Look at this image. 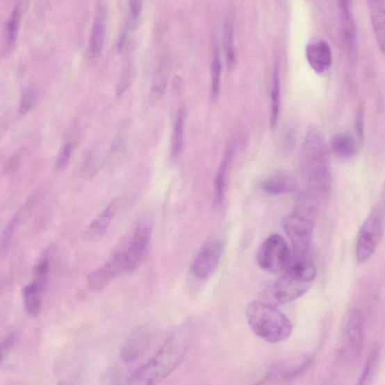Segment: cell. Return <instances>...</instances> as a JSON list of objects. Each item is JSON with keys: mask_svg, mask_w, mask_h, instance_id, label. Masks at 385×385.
<instances>
[{"mask_svg": "<svg viewBox=\"0 0 385 385\" xmlns=\"http://www.w3.org/2000/svg\"><path fill=\"white\" fill-rule=\"evenodd\" d=\"M384 16L383 10L377 9V11L373 12L372 15V24L374 26V30L375 35L378 39L381 49H384Z\"/></svg>", "mask_w": 385, "mask_h": 385, "instance_id": "29", "label": "cell"}, {"mask_svg": "<svg viewBox=\"0 0 385 385\" xmlns=\"http://www.w3.org/2000/svg\"><path fill=\"white\" fill-rule=\"evenodd\" d=\"M18 18H19V8L16 7L7 24V40L9 44H14L17 39Z\"/></svg>", "mask_w": 385, "mask_h": 385, "instance_id": "33", "label": "cell"}, {"mask_svg": "<svg viewBox=\"0 0 385 385\" xmlns=\"http://www.w3.org/2000/svg\"><path fill=\"white\" fill-rule=\"evenodd\" d=\"M224 243L221 239L209 240L196 256L192 272L199 279H206L215 272L224 252Z\"/></svg>", "mask_w": 385, "mask_h": 385, "instance_id": "10", "label": "cell"}, {"mask_svg": "<svg viewBox=\"0 0 385 385\" xmlns=\"http://www.w3.org/2000/svg\"><path fill=\"white\" fill-rule=\"evenodd\" d=\"M14 344V336H8L0 342V362L11 352Z\"/></svg>", "mask_w": 385, "mask_h": 385, "instance_id": "34", "label": "cell"}, {"mask_svg": "<svg viewBox=\"0 0 385 385\" xmlns=\"http://www.w3.org/2000/svg\"><path fill=\"white\" fill-rule=\"evenodd\" d=\"M302 169L309 184L325 192L331 183V163L325 141L318 133L311 132L305 139L301 153Z\"/></svg>", "mask_w": 385, "mask_h": 385, "instance_id": "3", "label": "cell"}, {"mask_svg": "<svg viewBox=\"0 0 385 385\" xmlns=\"http://www.w3.org/2000/svg\"><path fill=\"white\" fill-rule=\"evenodd\" d=\"M173 58L170 52L164 54L156 67L149 92V104L154 106L163 99L169 83Z\"/></svg>", "mask_w": 385, "mask_h": 385, "instance_id": "12", "label": "cell"}, {"mask_svg": "<svg viewBox=\"0 0 385 385\" xmlns=\"http://www.w3.org/2000/svg\"><path fill=\"white\" fill-rule=\"evenodd\" d=\"M212 65H211V76H212V97L218 99L221 91L222 62L219 57L218 47L215 48Z\"/></svg>", "mask_w": 385, "mask_h": 385, "instance_id": "27", "label": "cell"}, {"mask_svg": "<svg viewBox=\"0 0 385 385\" xmlns=\"http://www.w3.org/2000/svg\"><path fill=\"white\" fill-rule=\"evenodd\" d=\"M234 147L227 149L224 158L218 168L215 179V201L220 203L224 197L226 190L228 171L230 170L234 158Z\"/></svg>", "mask_w": 385, "mask_h": 385, "instance_id": "22", "label": "cell"}, {"mask_svg": "<svg viewBox=\"0 0 385 385\" xmlns=\"http://www.w3.org/2000/svg\"><path fill=\"white\" fill-rule=\"evenodd\" d=\"M42 287L35 282L24 289L25 308L27 313L38 317L41 311Z\"/></svg>", "mask_w": 385, "mask_h": 385, "instance_id": "23", "label": "cell"}, {"mask_svg": "<svg viewBox=\"0 0 385 385\" xmlns=\"http://www.w3.org/2000/svg\"><path fill=\"white\" fill-rule=\"evenodd\" d=\"M232 8L228 9L223 26V47L228 66L234 67L235 63L234 51V13Z\"/></svg>", "mask_w": 385, "mask_h": 385, "instance_id": "21", "label": "cell"}, {"mask_svg": "<svg viewBox=\"0 0 385 385\" xmlns=\"http://www.w3.org/2000/svg\"><path fill=\"white\" fill-rule=\"evenodd\" d=\"M356 128L357 133H359L360 137L363 136V121L362 113H359L357 115L356 119Z\"/></svg>", "mask_w": 385, "mask_h": 385, "instance_id": "37", "label": "cell"}, {"mask_svg": "<svg viewBox=\"0 0 385 385\" xmlns=\"http://www.w3.org/2000/svg\"><path fill=\"white\" fill-rule=\"evenodd\" d=\"M290 247L279 234H272L259 246L256 260L265 272L277 274L285 271L292 260Z\"/></svg>", "mask_w": 385, "mask_h": 385, "instance_id": "4", "label": "cell"}, {"mask_svg": "<svg viewBox=\"0 0 385 385\" xmlns=\"http://www.w3.org/2000/svg\"><path fill=\"white\" fill-rule=\"evenodd\" d=\"M35 99V92L32 88H26L22 96L18 113L20 116H24L29 113L32 109Z\"/></svg>", "mask_w": 385, "mask_h": 385, "instance_id": "30", "label": "cell"}, {"mask_svg": "<svg viewBox=\"0 0 385 385\" xmlns=\"http://www.w3.org/2000/svg\"><path fill=\"white\" fill-rule=\"evenodd\" d=\"M302 281L311 283L317 276L316 265L306 255L296 254L285 270Z\"/></svg>", "mask_w": 385, "mask_h": 385, "instance_id": "19", "label": "cell"}, {"mask_svg": "<svg viewBox=\"0 0 385 385\" xmlns=\"http://www.w3.org/2000/svg\"><path fill=\"white\" fill-rule=\"evenodd\" d=\"M383 213L380 207H375L363 223L356 243V258L360 263L368 261L382 239Z\"/></svg>", "mask_w": 385, "mask_h": 385, "instance_id": "5", "label": "cell"}, {"mask_svg": "<svg viewBox=\"0 0 385 385\" xmlns=\"http://www.w3.org/2000/svg\"><path fill=\"white\" fill-rule=\"evenodd\" d=\"M158 336L159 329L153 325H142L137 328L128 337L122 348L121 360L131 363L142 359L150 350Z\"/></svg>", "mask_w": 385, "mask_h": 385, "instance_id": "9", "label": "cell"}, {"mask_svg": "<svg viewBox=\"0 0 385 385\" xmlns=\"http://www.w3.org/2000/svg\"><path fill=\"white\" fill-rule=\"evenodd\" d=\"M133 19L138 20L143 8V0H127Z\"/></svg>", "mask_w": 385, "mask_h": 385, "instance_id": "35", "label": "cell"}, {"mask_svg": "<svg viewBox=\"0 0 385 385\" xmlns=\"http://www.w3.org/2000/svg\"><path fill=\"white\" fill-rule=\"evenodd\" d=\"M271 99L270 126L272 128H274L279 122L281 109L280 77L279 71L277 67L275 68L273 72Z\"/></svg>", "mask_w": 385, "mask_h": 385, "instance_id": "24", "label": "cell"}, {"mask_svg": "<svg viewBox=\"0 0 385 385\" xmlns=\"http://www.w3.org/2000/svg\"><path fill=\"white\" fill-rule=\"evenodd\" d=\"M21 161V156L19 154H15L12 156L11 158L8 160L6 166V171L8 173L15 172L18 166H19Z\"/></svg>", "mask_w": 385, "mask_h": 385, "instance_id": "36", "label": "cell"}, {"mask_svg": "<svg viewBox=\"0 0 385 385\" xmlns=\"http://www.w3.org/2000/svg\"><path fill=\"white\" fill-rule=\"evenodd\" d=\"M73 151H74V142L71 140H68L63 143L56 160V169L58 170L61 171L68 167Z\"/></svg>", "mask_w": 385, "mask_h": 385, "instance_id": "28", "label": "cell"}, {"mask_svg": "<svg viewBox=\"0 0 385 385\" xmlns=\"http://www.w3.org/2000/svg\"><path fill=\"white\" fill-rule=\"evenodd\" d=\"M282 227L289 237L296 254L306 255L313 242V220L300 211H293L282 219Z\"/></svg>", "mask_w": 385, "mask_h": 385, "instance_id": "7", "label": "cell"}, {"mask_svg": "<svg viewBox=\"0 0 385 385\" xmlns=\"http://www.w3.org/2000/svg\"><path fill=\"white\" fill-rule=\"evenodd\" d=\"M116 212L117 206L114 203L105 208L89 224L84 234V239L89 242L99 240L108 230Z\"/></svg>", "mask_w": 385, "mask_h": 385, "instance_id": "16", "label": "cell"}, {"mask_svg": "<svg viewBox=\"0 0 385 385\" xmlns=\"http://www.w3.org/2000/svg\"><path fill=\"white\" fill-rule=\"evenodd\" d=\"M341 7L344 15L348 18L350 15V0H341Z\"/></svg>", "mask_w": 385, "mask_h": 385, "instance_id": "38", "label": "cell"}, {"mask_svg": "<svg viewBox=\"0 0 385 385\" xmlns=\"http://www.w3.org/2000/svg\"><path fill=\"white\" fill-rule=\"evenodd\" d=\"M261 187L268 195H283L295 191L297 188V181L290 174L277 172L264 180Z\"/></svg>", "mask_w": 385, "mask_h": 385, "instance_id": "15", "label": "cell"}, {"mask_svg": "<svg viewBox=\"0 0 385 385\" xmlns=\"http://www.w3.org/2000/svg\"><path fill=\"white\" fill-rule=\"evenodd\" d=\"M185 111L181 108L178 113L172 133V155L177 158L181 154L183 148V133H184Z\"/></svg>", "mask_w": 385, "mask_h": 385, "instance_id": "25", "label": "cell"}, {"mask_svg": "<svg viewBox=\"0 0 385 385\" xmlns=\"http://www.w3.org/2000/svg\"><path fill=\"white\" fill-rule=\"evenodd\" d=\"M345 334L354 354H359L363 345L362 318L360 311L354 309L348 315Z\"/></svg>", "mask_w": 385, "mask_h": 385, "instance_id": "18", "label": "cell"}, {"mask_svg": "<svg viewBox=\"0 0 385 385\" xmlns=\"http://www.w3.org/2000/svg\"><path fill=\"white\" fill-rule=\"evenodd\" d=\"M332 150L337 157L351 159L359 153V147L354 136L350 133L336 135L331 141Z\"/></svg>", "mask_w": 385, "mask_h": 385, "instance_id": "20", "label": "cell"}, {"mask_svg": "<svg viewBox=\"0 0 385 385\" xmlns=\"http://www.w3.org/2000/svg\"><path fill=\"white\" fill-rule=\"evenodd\" d=\"M41 196L40 190L33 192L28 199L26 201V203L17 211L11 221L8 223L1 237H0V244H1L2 247L8 246L17 229H19L31 217L35 207L38 204Z\"/></svg>", "mask_w": 385, "mask_h": 385, "instance_id": "13", "label": "cell"}, {"mask_svg": "<svg viewBox=\"0 0 385 385\" xmlns=\"http://www.w3.org/2000/svg\"><path fill=\"white\" fill-rule=\"evenodd\" d=\"M106 30L105 10L99 6L89 38V49L93 57L99 56L104 50Z\"/></svg>", "mask_w": 385, "mask_h": 385, "instance_id": "17", "label": "cell"}, {"mask_svg": "<svg viewBox=\"0 0 385 385\" xmlns=\"http://www.w3.org/2000/svg\"><path fill=\"white\" fill-rule=\"evenodd\" d=\"M125 272L122 252H117L97 269L90 272L87 285L90 290L99 292L105 289L119 275Z\"/></svg>", "mask_w": 385, "mask_h": 385, "instance_id": "11", "label": "cell"}, {"mask_svg": "<svg viewBox=\"0 0 385 385\" xmlns=\"http://www.w3.org/2000/svg\"><path fill=\"white\" fill-rule=\"evenodd\" d=\"M378 361V353L375 352L372 354L370 359L366 362L364 370L362 372L361 377L359 379V384H368L372 378L373 372L375 368H377Z\"/></svg>", "mask_w": 385, "mask_h": 385, "instance_id": "32", "label": "cell"}, {"mask_svg": "<svg viewBox=\"0 0 385 385\" xmlns=\"http://www.w3.org/2000/svg\"><path fill=\"white\" fill-rule=\"evenodd\" d=\"M49 270V260L47 254H44L36 264L35 277L36 283L43 288L44 283L47 281Z\"/></svg>", "mask_w": 385, "mask_h": 385, "instance_id": "31", "label": "cell"}, {"mask_svg": "<svg viewBox=\"0 0 385 385\" xmlns=\"http://www.w3.org/2000/svg\"><path fill=\"white\" fill-rule=\"evenodd\" d=\"M134 79V65L131 60H128L124 64L120 77L117 81L116 87V97L122 98L129 89Z\"/></svg>", "mask_w": 385, "mask_h": 385, "instance_id": "26", "label": "cell"}, {"mask_svg": "<svg viewBox=\"0 0 385 385\" xmlns=\"http://www.w3.org/2000/svg\"><path fill=\"white\" fill-rule=\"evenodd\" d=\"M246 318L252 331L268 343L286 341L293 331L290 320L275 306L263 300L251 302L246 309Z\"/></svg>", "mask_w": 385, "mask_h": 385, "instance_id": "2", "label": "cell"}, {"mask_svg": "<svg viewBox=\"0 0 385 385\" xmlns=\"http://www.w3.org/2000/svg\"><path fill=\"white\" fill-rule=\"evenodd\" d=\"M306 58L311 69L322 74L331 65L332 52L327 42H318L308 45Z\"/></svg>", "mask_w": 385, "mask_h": 385, "instance_id": "14", "label": "cell"}, {"mask_svg": "<svg viewBox=\"0 0 385 385\" xmlns=\"http://www.w3.org/2000/svg\"><path fill=\"white\" fill-rule=\"evenodd\" d=\"M195 335L190 322L180 325L168 337L152 359L135 371L131 384H153L167 378L185 359Z\"/></svg>", "mask_w": 385, "mask_h": 385, "instance_id": "1", "label": "cell"}, {"mask_svg": "<svg viewBox=\"0 0 385 385\" xmlns=\"http://www.w3.org/2000/svg\"><path fill=\"white\" fill-rule=\"evenodd\" d=\"M153 227V216L150 214L144 215L137 224L129 245L122 252L125 272H131L138 268L148 249Z\"/></svg>", "mask_w": 385, "mask_h": 385, "instance_id": "6", "label": "cell"}, {"mask_svg": "<svg viewBox=\"0 0 385 385\" xmlns=\"http://www.w3.org/2000/svg\"><path fill=\"white\" fill-rule=\"evenodd\" d=\"M311 286V283L285 271L282 277L264 291L262 300L273 306L286 304L304 295Z\"/></svg>", "mask_w": 385, "mask_h": 385, "instance_id": "8", "label": "cell"}]
</instances>
